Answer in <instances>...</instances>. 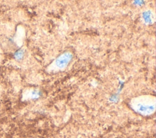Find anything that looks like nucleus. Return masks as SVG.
Returning <instances> with one entry per match:
<instances>
[{"mask_svg":"<svg viewBox=\"0 0 156 138\" xmlns=\"http://www.w3.org/2000/svg\"><path fill=\"white\" fill-rule=\"evenodd\" d=\"M134 108L138 112L147 115L154 112L155 109V104L154 103H151L149 100H139L134 105Z\"/></svg>","mask_w":156,"mask_h":138,"instance_id":"nucleus-1","label":"nucleus"},{"mask_svg":"<svg viewBox=\"0 0 156 138\" xmlns=\"http://www.w3.org/2000/svg\"><path fill=\"white\" fill-rule=\"evenodd\" d=\"M71 59V55L69 53H65L62 55L57 60V65L59 67L65 66Z\"/></svg>","mask_w":156,"mask_h":138,"instance_id":"nucleus-2","label":"nucleus"},{"mask_svg":"<svg viewBox=\"0 0 156 138\" xmlns=\"http://www.w3.org/2000/svg\"><path fill=\"white\" fill-rule=\"evenodd\" d=\"M24 52L22 50H18L14 53V57L16 60H21L23 57Z\"/></svg>","mask_w":156,"mask_h":138,"instance_id":"nucleus-3","label":"nucleus"}]
</instances>
